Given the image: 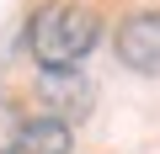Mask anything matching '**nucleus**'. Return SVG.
<instances>
[{
	"label": "nucleus",
	"mask_w": 160,
	"mask_h": 154,
	"mask_svg": "<svg viewBox=\"0 0 160 154\" xmlns=\"http://www.w3.org/2000/svg\"><path fill=\"white\" fill-rule=\"evenodd\" d=\"M102 37V16L80 0H48V6L32 11L27 21V48L43 69H69L80 64Z\"/></svg>",
	"instance_id": "nucleus-1"
},
{
	"label": "nucleus",
	"mask_w": 160,
	"mask_h": 154,
	"mask_svg": "<svg viewBox=\"0 0 160 154\" xmlns=\"http://www.w3.org/2000/svg\"><path fill=\"white\" fill-rule=\"evenodd\" d=\"M38 101H43V112L53 117V122H80L91 106H96V85L86 80V69H43L38 74Z\"/></svg>",
	"instance_id": "nucleus-2"
},
{
	"label": "nucleus",
	"mask_w": 160,
	"mask_h": 154,
	"mask_svg": "<svg viewBox=\"0 0 160 154\" xmlns=\"http://www.w3.org/2000/svg\"><path fill=\"white\" fill-rule=\"evenodd\" d=\"M118 58L133 74H160V11H133L118 27Z\"/></svg>",
	"instance_id": "nucleus-3"
},
{
	"label": "nucleus",
	"mask_w": 160,
	"mask_h": 154,
	"mask_svg": "<svg viewBox=\"0 0 160 154\" xmlns=\"http://www.w3.org/2000/svg\"><path fill=\"white\" fill-rule=\"evenodd\" d=\"M69 122H53V117H32L27 128H22V138H16V149L11 154H69Z\"/></svg>",
	"instance_id": "nucleus-4"
},
{
	"label": "nucleus",
	"mask_w": 160,
	"mask_h": 154,
	"mask_svg": "<svg viewBox=\"0 0 160 154\" xmlns=\"http://www.w3.org/2000/svg\"><path fill=\"white\" fill-rule=\"evenodd\" d=\"M22 128H27V117L16 112V101H11V96H0V154H11V149H16Z\"/></svg>",
	"instance_id": "nucleus-5"
}]
</instances>
